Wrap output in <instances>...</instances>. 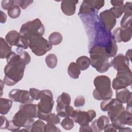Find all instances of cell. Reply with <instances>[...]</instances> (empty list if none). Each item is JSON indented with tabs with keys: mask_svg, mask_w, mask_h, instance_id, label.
<instances>
[{
	"mask_svg": "<svg viewBox=\"0 0 132 132\" xmlns=\"http://www.w3.org/2000/svg\"><path fill=\"white\" fill-rule=\"evenodd\" d=\"M6 59L7 64L4 69L3 81L6 85L12 86L23 78L26 64L21 56L14 52H10Z\"/></svg>",
	"mask_w": 132,
	"mask_h": 132,
	"instance_id": "1",
	"label": "cell"
},
{
	"mask_svg": "<svg viewBox=\"0 0 132 132\" xmlns=\"http://www.w3.org/2000/svg\"><path fill=\"white\" fill-rule=\"evenodd\" d=\"M38 105L32 103L21 104L19 111L15 113L11 120L19 128H30L35 122L34 119L38 117Z\"/></svg>",
	"mask_w": 132,
	"mask_h": 132,
	"instance_id": "2",
	"label": "cell"
},
{
	"mask_svg": "<svg viewBox=\"0 0 132 132\" xmlns=\"http://www.w3.org/2000/svg\"><path fill=\"white\" fill-rule=\"evenodd\" d=\"M44 31L45 27L38 18L24 23L19 31L21 37V48H28L29 39L35 35L42 36Z\"/></svg>",
	"mask_w": 132,
	"mask_h": 132,
	"instance_id": "3",
	"label": "cell"
},
{
	"mask_svg": "<svg viewBox=\"0 0 132 132\" xmlns=\"http://www.w3.org/2000/svg\"><path fill=\"white\" fill-rule=\"evenodd\" d=\"M89 52L92 67L101 73L108 71L111 64L105 48L100 45H93Z\"/></svg>",
	"mask_w": 132,
	"mask_h": 132,
	"instance_id": "4",
	"label": "cell"
},
{
	"mask_svg": "<svg viewBox=\"0 0 132 132\" xmlns=\"http://www.w3.org/2000/svg\"><path fill=\"white\" fill-rule=\"evenodd\" d=\"M95 89L93 96L96 100H105L112 97L113 92L111 86V80L106 75H99L93 80Z\"/></svg>",
	"mask_w": 132,
	"mask_h": 132,
	"instance_id": "5",
	"label": "cell"
},
{
	"mask_svg": "<svg viewBox=\"0 0 132 132\" xmlns=\"http://www.w3.org/2000/svg\"><path fill=\"white\" fill-rule=\"evenodd\" d=\"M28 47L35 55L42 56L52 50L53 45L42 36L35 35L29 39Z\"/></svg>",
	"mask_w": 132,
	"mask_h": 132,
	"instance_id": "6",
	"label": "cell"
},
{
	"mask_svg": "<svg viewBox=\"0 0 132 132\" xmlns=\"http://www.w3.org/2000/svg\"><path fill=\"white\" fill-rule=\"evenodd\" d=\"M132 83V73L130 68L117 71L116 77L112 82V88L115 90H119L131 86Z\"/></svg>",
	"mask_w": 132,
	"mask_h": 132,
	"instance_id": "7",
	"label": "cell"
},
{
	"mask_svg": "<svg viewBox=\"0 0 132 132\" xmlns=\"http://www.w3.org/2000/svg\"><path fill=\"white\" fill-rule=\"evenodd\" d=\"M40 101L37 105L38 111L45 114L51 112L54 105L52 91L50 90L40 91Z\"/></svg>",
	"mask_w": 132,
	"mask_h": 132,
	"instance_id": "8",
	"label": "cell"
},
{
	"mask_svg": "<svg viewBox=\"0 0 132 132\" xmlns=\"http://www.w3.org/2000/svg\"><path fill=\"white\" fill-rule=\"evenodd\" d=\"M96 112L94 110H89L87 111L80 110H74L71 118L80 126L89 125L96 117Z\"/></svg>",
	"mask_w": 132,
	"mask_h": 132,
	"instance_id": "9",
	"label": "cell"
},
{
	"mask_svg": "<svg viewBox=\"0 0 132 132\" xmlns=\"http://www.w3.org/2000/svg\"><path fill=\"white\" fill-rule=\"evenodd\" d=\"M104 1H84L80 7L78 15H88L98 12L104 6Z\"/></svg>",
	"mask_w": 132,
	"mask_h": 132,
	"instance_id": "10",
	"label": "cell"
},
{
	"mask_svg": "<svg viewBox=\"0 0 132 132\" xmlns=\"http://www.w3.org/2000/svg\"><path fill=\"white\" fill-rule=\"evenodd\" d=\"M8 95L11 100L21 104L32 103L34 101L31 98L29 92L27 90L14 89L9 92Z\"/></svg>",
	"mask_w": 132,
	"mask_h": 132,
	"instance_id": "11",
	"label": "cell"
},
{
	"mask_svg": "<svg viewBox=\"0 0 132 132\" xmlns=\"http://www.w3.org/2000/svg\"><path fill=\"white\" fill-rule=\"evenodd\" d=\"M71 98L70 95L65 92H63L60 95L57 100L56 111L59 117L65 118L68 117L66 113V108L68 105H70Z\"/></svg>",
	"mask_w": 132,
	"mask_h": 132,
	"instance_id": "12",
	"label": "cell"
},
{
	"mask_svg": "<svg viewBox=\"0 0 132 132\" xmlns=\"http://www.w3.org/2000/svg\"><path fill=\"white\" fill-rule=\"evenodd\" d=\"M99 18L105 28L109 31H111L117 23V18L109 9L102 11Z\"/></svg>",
	"mask_w": 132,
	"mask_h": 132,
	"instance_id": "13",
	"label": "cell"
},
{
	"mask_svg": "<svg viewBox=\"0 0 132 132\" xmlns=\"http://www.w3.org/2000/svg\"><path fill=\"white\" fill-rule=\"evenodd\" d=\"M112 124L117 128L119 131L120 129L125 125H132L131 112L124 110L112 122Z\"/></svg>",
	"mask_w": 132,
	"mask_h": 132,
	"instance_id": "14",
	"label": "cell"
},
{
	"mask_svg": "<svg viewBox=\"0 0 132 132\" xmlns=\"http://www.w3.org/2000/svg\"><path fill=\"white\" fill-rule=\"evenodd\" d=\"M116 42H127L131 38V27L125 28L118 27L116 28L112 34Z\"/></svg>",
	"mask_w": 132,
	"mask_h": 132,
	"instance_id": "15",
	"label": "cell"
},
{
	"mask_svg": "<svg viewBox=\"0 0 132 132\" xmlns=\"http://www.w3.org/2000/svg\"><path fill=\"white\" fill-rule=\"evenodd\" d=\"M111 67L117 71L124 70L129 68V60L123 54L120 53L114 56L110 61Z\"/></svg>",
	"mask_w": 132,
	"mask_h": 132,
	"instance_id": "16",
	"label": "cell"
},
{
	"mask_svg": "<svg viewBox=\"0 0 132 132\" xmlns=\"http://www.w3.org/2000/svg\"><path fill=\"white\" fill-rule=\"evenodd\" d=\"M78 3V1H63L61 3V10L65 15H72L76 11V5Z\"/></svg>",
	"mask_w": 132,
	"mask_h": 132,
	"instance_id": "17",
	"label": "cell"
},
{
	"mask_svg": "<svg viewBox=\"0 0 132 132\" xmlns=\"http://www.w3.org/2000/svg\"><path fill=\"white\" fill-rule=\"evenodd\" d=\"M110 122L108 117L105 115L101 116L97 119L92 121L91 126L93 131H101L103 130L105 126Z\"/></svg>",
	"mask_w": 132,
	"mask_h": 132,
	"instance_id": "18",
	"label": "cell"
},
{
	"mask_svg": "<svg viewBox=\"0 0 132 132\" xmlns=\"http://www.w3.org/2000/svg\"><path fill=\"white\" fill-rule=\"evenodd\" d=\"M124 110L125 108L123 105L116 98L114 103L107 111L108 118L112 122Z\"/></svg>",
	"mask_w": 132,
	"mask_h": 132,
	"instance_id": "19",
	"label": "cell"
},
{
	"mask_svg": "<svg viewBox=\"0 0 132 132\" xmlns=\"http://www.w3.org/2000/svg\"><path fill=\"white\" fill-rule=\"evenodd\" d=\"M5 40L11 46H16L21 47V37L20 33L16 30L9 31L6 35Z\"/></svg>",
	"mask_w": 132,
	"mask_h": 132,
	"instance_id": "20",
	"label": "cell"
},
{
	"mask_svg": "<svg viewBox=\"0 0 132 132\" xmlns=\"http://www.w3.org/2000/svg\"><path fill=\"white\" fill-rule=\"evenodd\" d=\"M116 99L122 104L131 101V92L126 88L116 91Z\"/></svg>",
	"mask_w": 132,
	"mask_h": 132,
	"instance_id": "21",
	"label": "cell"
},
{
	"mask_svg": "<svg viewBox=\"0 0 132 132\" xmlns=\"http://www.w3.org/2000/svg\"><path fill=\"white\" fill-rule=\"evenodd\" d=\"M38 118L41 120L45 121L47 123H51L54 124H57L60 121L59 117L57 114L52 112L45 114L38 111Z\"/></svg>",
	"mask_w": 132,
	"mask_h": 132,
	"instance_id": "22",
	"label": "cell"
},
{
	"mask_svg": "<svg viewBox=\"0 0 132 132\" xmlns=\"http://www.w3.org/2000/svg\"><path fill=\"white\" fill-rule=\"evenodd\" d=\"M11 46L8 44L6 40L1 38V45H0V58L1 59L6 58L9 54L11 52Z\"/></svg>",
	"mask_w": 132,
	"mask_h": 132,
	"instance_id": "23",
	"label": "cell"
},
{
	"mask_svg": "<svg viewBox=\"0 0 132 132\" xmlns=\"http://www.w3.org/2000/svg\"><path fill=\"white\" fill-rule=\"evenodd\" d=\"M12 105V101L6 98H0V113L5 115L8 113Z\"/></svg>",
	"mask_w": 132,
	"mask_h": 132,
	"instance_id": "24",
	"label": "cell"
},
{
	"mask_svg": "<svg viewBox=\"0 0 132 132\" xmlns=\"http://www.w3.org/2000/svg\"><path fill=\"white\" fill-rule=\"evenodd\" d=\"M80 70L76 63H70L68 68V73L69 76L73 79H77L80 74Z\"/></svg>",
	"mask_w": 132,
	"mask_h": 132,
	"instance_id": "25",
	"label": "cell"
},
{
	"mask_svg": "<svg viewBox=\"0 0 132 132\" xmlns=\"http://www.w3.org/2000/svg\"><path fill=\"white\" fill-rule=\"evenodd\" d=\"M76 63L80 70L85 71L89 67L91 64L90 59L87 56H82L76 59Z\"/></svg>",
	"mask_w": 132,
	"mask_h": 132,
	"instance_id": "26",
	"label": "cell"
},
{
	"mask_svg": "<svg viewBox=\"0 0 132 132\" xmlns=\"http://www.w3.org/2000/svg\"><path fill=\"white\" fill-rule=\"evenodd\" d=\"M49 42L54 45H57L61 43L62 41V36L59 32H53L48 36Z\"/></svg>",
	"mask_w": 132,
	"mask_h": 132,
	"instance_id": "27",
	"label": "cell"
},
{
	"mask_svg": "<svg viewBox=\"0 0 132 132\" xmlns=\"http://www.w3.org/2000/svg\"><path fill=\"white\" fill-rule=\"evenodd\" d=\"M45 61L48 68L54 69L57 66L58 60L57 56L55 54H50L46 56Z\"/></svg>",
	"mask_w": 132,
	"mask_h": 132,
	"instance_id": "28",
	"label": "cell"
},
{
	"mask_svg": "<svg viewBox=\"0 0 132 132\" xmlns=\"http://www.w3.org/2000/svg\"><path fill=\"white\" fill-rule=\"evenodd\" d=\"M45 124L40 119L34 122L31 128V132H44Z\"/></svg>",
	"mask_w": 132,
	"mask_h": 132,
	"instance_id": "29",
	"label": "cell"
},
{
	"mask_svg": "<svg viewBox=\"0 0 132 132\" xmlns=\"http://www.w3.org/2000/svg\"><path fill=\"white\" fill-rule=\"evenodd\" d=\"M21 10L20 7L16 4L13 5L7 10L8 15L11 19H16L19 18L21 14Z\"/></svg>",
	"mask_w": 132,
	"mask_h": 132,
	"instance_id": "30",
	"label": "cell"
},
{
	"mask_svg": "<svg viewBox=\"0 0 132 132\" xmlns=\"http://www.w3.org/2000/svg\"><path fill=\"white\" fill-rule=\"evenodd\" d=\"M16 53L18 54L22 59L24 61L26 64H28L31 61V57L30 55L25 51L23 50V48L21 47H17L16 49Z\"/></svg>",
	"mask_w": 132,
	"mask_h": 132,
	"instance_id": "31",
	"label": "cell"
},
{
	"mask_svg": "<svg viewBox=\"0 0 132 132\" xmlns=\"http://www.w3.org/2000/svg\"><path fill=\"white\" fill-rule=\"evenodd\" d=\"M74 123L73 120L69 117L64 118L61 122V126L65 130H70L74 127Z\"/></svg>",
	"mask_w": 132,
	"mask_h": 132,
	"instance_id": "32",
	"label": "cell"
},
{
	"mask_svg": "<svg viewBox=\"0 0 132 132\" xmlns=\"http://www.w3.org/2000/svg\"><path fill=\"white\" fill-rule=\"evenodd\" d=\"M115 101L116 98H111L108 100H102L100 105L101 109L103 111H108Z\"/></svg>",
	"mask_w": 132,
	"mask_h": 132,
	"instance_id": "33",
	"label": "cell"
},
{
	"mask_svg": "<svg viewBox=\"0 0 132 132\" xmlns=\"http://www.w3.org/2000/svg\"><path fill=\"white\" fill-rule=\"evenodd\" d=\"M131 15H129V14H124L120 22L121 28H125L129 27V26H131Z\"/></svg>",
	"mask_w": 132,
	"mask_h": 132,
	"instance_id": "34",
	"label": "cell"
},
{
	"mask_svg": "<svg viewBox=\"0 0 132 132\" xmlns=\"http://www.w3.org/2000/svg\"><path fill=\"white\" fill-rule=\"evenodd\" d=\"M2 7L3 9L8 10L12 6L14 5H16V1L13 0H7V1H2L1 2Z\"/></svg>",
	"mask_w": 132,
	"mask_h": 132,
	"instance_id": "35",
	"label": "cell"
},
{
	"mask_svg": "<svg viewBox=\"0 0 132 132\" xmlns=\"http://www.w3.org/2000/svg\"><path fill=\"white\" fill-rule=\"evenodd\" d=\"M85 104V98L82 95H79L76 97L74 102V105L76 107H80Z\"/></svg>",
	"mask_w": 132,
	"mask_h": 132,
	"instance_id": "36",
	"label": "cell"
},
{
	"mask_svg": "<svg viewBox=\"0 0 132 132\" xmlns=\"http://www.w3.org/2000/svg\"><path fill=\"white\" fill-rule=\"evenodd\" d=\"M29 93L31 97V98L34 100L38 101L40 100V90L39 89L31 88L29 89Z\"/></svg>",
	"mask_w": 132,
	"mask_h": 132,
	"instance_id": "37",
	"label": "cell"
},
{
	"mask_svg": "<svg viewBox=\"0 0 132 132\" xmlns=\"http://www.w3.org/2000/svg\"><path fill=\"white\" fill-rule=\"evenodd\" d=\"M49 131L57 132V131H61V130L57 127L55 126V124H54L51 123H47L45 125L44 132H49Z\"/></svg>",
	"mask_w": 132,
	"mask_h": 132,
	"instance_id": "38",
	"label": "cell"
},
{
	"mask_svg": "<svg viewBox=\"0 0 132 132\" xmlns=\"http://www.w3.org/2000/svg\"><path fill=\"white\" fill-rule=\"evenodd\" d=\"M34 1H23V0H17L16 1V4L18 5L20 8L23 9H25L28 6L30 5Z\"/></svg>",
	"mask_w": 132,
	"mask_h": 132,
	"instance_id": "39",
	"label": "cell"
},
{
	"mask_svg": "<svg viewBox=\"0 0 132 132\" xmlns=\"http://www.w3.org/2000/svg\"><path fill=\"white\" fill-rule=\"evenodd\" d=\"M109 10L113 13L116 18H119L123 13V10L122 7H113L110 8Z\"/></svg>",
	"mask_w": 132,
	"mask_h": 132,
	"instance_id": "40",
	"label": "cell"
},
{
	"mask_svg": "<svg viewBox=\"0 0 132 132\" xmlns=\"http://www.w3.org/2000/svg\"><path fill=\"white\" fill-rule=\"evenodd\" d=\"M123 13L126 14L132 15V3L131 2H126L123 6Z\"/></svg>",
	"mask_w": 132,
	"mask_h": 132,
	"instance_id": "41",
	"label": "cell"
},
{
	"mask_svg": "<svg viewBox=\"0 0 132 132\" xmlns=\"http://www.w3.org/2000/svg\"><path fill=\"white\" fill-rule=\"evenodd\" d=\"M1 126L0 129H7L9 125V121H8L7 118L3 116H1Z\"/></svg>",
	"mask_w": 132,
	"mask_h": 132,
	"instance_id": "42",
	"label": "cell"
},
{
	"mask_svg": "<svg viewBox=\"0 0 132 132\" xmlns=\"http://www.w3.org/2000/svg\"><path fill=\"white\" fill-rule=\"evenodd\" d=\"M104 131H117L118 129L112 124L109 123L105 126L104 129Z\"/></svg>",
	"mask_w": 132,
	"mask_h": 132,
	"instance_id": "43",
	"label": "cell"
},
{
	"mask_svg": "<svg viewBox=\"0 0 132 132\" xmlns=\"http://www.w3.org/2000/svg\"><path fill=\"white\" fill-rule=\"evenodd\" d=\"M111 4L116 7H122L124 5V2L122 1H111Z\"/></svg>",
	"mask_w": 132,
	"mask_h": 132,
	"instance_id": "44",
	"label": "cell"
},
{
	"mask_svg": "<svg viewBox=\"0 0 132 132\" xmlns=\"http://www.w3.org/2000/svg\"><path fill=\"white\" fill-rule=\"evenodd\" d=\"M79 131L80 132L83 131H93L92 127L89 126V125H85V126H80Z\"/></svg>",
	"mask_w": 132,
	"mask_h": 132,
	"instance_id": "45",
	"label": "cell"
},
{
	"mask_svg": "<svg viewBox=\"0 0 132 132\" xmlns=\"http://www.w3.org/2000/svg\"><path fill=\"white\" fill-rule=\"evenodd\" d=\"M1 14V23H5L7 20V15L2 11H0Z\"/></svg>",
	"mask_w": 132,
	"mask_h": 132,
	"instance_id": "46",
	"label": "cell"
},
{
	"mask_svg": "<svg viewBox=\"0 0 132 132\" xmlns=\"http://www.w3.org/2000/svg\"><path fill=\"white\" fill-rule=\"evenodd\" d=\"M125 56L129 60H131V49L128 50V51L126 52Z\"/></svg>",
	"mask_w": 132,
	"mask_h": 132,
	"instance_id": "47",
	"label": "cell"
},
{
	"mask_svg": "<svg viewBox=\"0 0 132 132\" xmlns=\"http://www.w3.org/2000/svg\"><path fill=\"white\" fill-rule=\"evenodd\" d=\"M126 104H127V105H126V110L128 112H131V101L128 102Z\"/></svg>",
	"mask_w": 132,
	"mask_h": 132,
	"instance_id": "48",
	"label": "cell"
},
{
	"mask_svg": "<svg viewBox=\"0 0 132 132\" xmlns=\"http://www.w3.org/2000/svg\"><path fill=\"white\" fill-rule=\"evenodd\" d=\"M1 81V96H2L3 95V88L4 87V82L3 81V80H0Z\"/></svg>",
	"mask_w": 132,
	"mask_h": 132,
	"instance_id": "49",
	"label": "cell"
}]
</instances>
